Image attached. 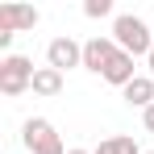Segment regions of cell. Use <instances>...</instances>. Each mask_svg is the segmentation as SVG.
<instances>
[{
  "label": "cell",
  "instance_id": "8992f818",
  "mask_svg": "<svg viewBox=\"0 0 154 154\" xmlns=\"http://www.w3.org/2000/svg\"><path fill=\"white\" fill-rule=\"evenodd\" d=\"M133 63H137L133 54H125V50H117V58L108 63V71H104L100 79H104V83H112V88H129V83L137 79V67H133Z\"/></svg>",
  "mask_w": 154,
  "mask_h": 154
},
{
  "label": "cell",
  "instance_id": "2e32d148",
  "mask_svg": "<svg viewBox=\"0 0 154 154\" xmlns=\"http://www.w3.org/2000/svg\"><path fill=\"white\" fill-rule=\"evenodd\" d=\"M67 154H88V150H79V146H75V150H67Z\"/></svg>",
  "mask_w": 154,
  "mask_h": 154
},
{
  "label": "cell",
  "instance_id": "52a82bcc",
  "mask_svg": "<svg viewBox=\"0 0 154 154\" xmlns=\"http://www.w3.org/2000/svg\"><path fill=\"white\" fill-rule=\"evenodd\" d=\"M42 21V13L38 8H17V4H8V8H0V29H33Z\"/></svg>",
  "mask_w": 154,
  "mask_h": 154
},
{
  "label": "cell",
  "instance_id": "7a4b0ae2",
  "mask_svg": "<svg viewBox=\"0 0 154 154\" xmlns=\"http://www.w3.org/2000/svg\"><path fill=\"white\" fill-rule=\"evenodd\" d=\"M33 63H29L25 54H4L0 58V92L4 96H21V92H29L33 88Z\"/></svg>",
  "mask_w": 154,
  "mask_h": 154
},
{
  "label": "cell",
  "instance_id": "277c9868",
  "mask_svg": "<svg viewBox=\"0 0 154 154\" xmlns=\"http://www.w3.org/2000/svg\"><path fill=\"white\" fill-rule=\"evenodd\" d=\"M117 42H112V33H96V38H88L83 42V67L88 71H96V75H104L108 71V63L117 58Z\"/></svg>",
  "mask_w": 154,
  "mask_h": 154
},
{
  "label": "cell",
  "instance_id": "7c38bea8",
  "mask_svg": "<svg viewBox=\"0 0 154 154\" xmlns=\"http://www.w3.org/2000/svg\"><path fill=\"white\" fill-rule=\"evenodd\" d=\"M13 38H17L13 29H0V50H8V46H13Z\"/></svg>",
  "mask_w": 154,
  "mask_h": 154
},
{
  "label": "cell",
  "instance_id": "6da1fadb",
  "mask_svg": "<svg viewBox=\"0 0 154 154\" xmlns=\"http://www.w3.org/2000/svg\"><path fill=\"white\" fill-rule=\"evenodd\" d=\"M112 42L125 54H133V58H146L154 50V29L142 17H133V13H117L112 17Z\"/></svg>",
  "mask_w": 154,
  "mask_h": 154
},
{
  "label": "cell",
  "instance_id": "e0dca14e",
  "mask_svg": "<svg viewBox=\"0 0 154 154\" xmlns=\"http://www.w3.org/2000/svg\"><path fill=\"white\" fill-rule=\"evenodd\" d=\"M150 29H154V21H150Z\"/></svg>",
  "mask_w": 154,
  "mask_h": 154
},
{
  "label": "cell",
  "instance_id": "30bf717a",
  "mask_svg": "<svg viewBox=\"0 0 154 154\" xmlns=\"http://www.w3.org/2000/svg\"><path fill=\"white\" fill-rule=\"evenodd\" d=\"M83 17H92V21L112 17V0H88V4H83Z\"/></svg>",
  "mask_w": 154,
  "mask_h": 154
},
{
  "label": "cell",
  "instance_id": "8fae6325",
  "mask_svg": "<svg viewBox=\"0 0 154 154\" xmlns=\"http://www.w3.org/2000/svg\"><path fill=\"white\" fill-rule=\"evenodd\" d=\"M108 142H112V154H142V146H137L133 137H125V133H121V137H108Z\"/></svg>",
  "mask_w": 154,
  "mask_h": 154
},
{
  "label": "cell",
  "instance_id": "5b68a950",
  "mask_svg": "<svg viewBox=\"0 0 154 154\" xmlns=\"http://www.w3.org/2000/svg\"><path fill=\"white\" fill-rule=\"evenodd\" d=\"M46 67H54V71H71V67H83V42H75V38H54L50 46H46Z\"/></svg>",
  "mask_w": 154,
  "mask_h": 154
},
{
  "label": "cell",
  "instance_id": "4fadbf2b",
  "mask_svg": "<svg viewBox=\"0 0 154 154\" xmlns=\"http://www.w3.org/2000/svg\"><path fill=\"white\" fill-rule=\"evenodd\" d=\"M142 125H146V129H150V133H154V104H150V108H146V112H142Z\"/></svg>",
  "mask_w": 154,
  "mask_h": 154
},
{
  "label": "cell",
  "instance_id": "9c48e42d",
  "mask_svg": "<svg viewBox=\"0 0 154 154\" xmlns=\"http://www.w3.org/2000/svg\"><path fill=\"white\" fill-rule=\"evenodd\" d=\"M33 92H38V96H58V92H63V71L38 67V71H33Z\"/></svg>",
  "mask_w": 154,
  "mask_h": 154
},
{
  "label": "cell",
  "instance_id": "ba28073f",
  "mask_svg": "<svg viewBox=\"0 0 154 154\" xmlns=\"http://www.w3.org/2000/svg\"><path fill=\"white\" fill-rule=\"evenodd\" d=\"M121 92H125V100L133 104V108H142V112H146V108L154 104V75H137L129 88H121Z\"/></svg>",
  "mask_w": 154,
  "mask_h": 154
},
{
  "label": "cell",
  "instance_id": "5bb4252c",
  "mask_svg": "<svg viewBox=\"0 0 154 154\" xmlns=\"http://www.w3.org/2000/svg\"><path fill=\"white\" fill-rule=\"evenodd\" d=\"M92 154H112V142L104 137V142H100V146H96V150H92Z\"/></svg>",
  "mask_w": 154,
  "mask_h": 154
},
{
  "label": "cell",
  "instance_id": "3957f363",
  "mask_svg": "<svg viewBox=\"0 0 154 154\" xmlns=\"http://www.w3.org/2000/svg\"><path fill=\"white\" fill-rule=\"evenodd\" d=\"M21 142H25L29 154H67L63 137L54 133V125L46 117H29L25 125H21Z\"/></svg>",
  "mask_w": 154,
  "mask_h": 154
},
{
  "label": "cell",
  "instance_id": "9a60e30c",
  "mask_svg": "<svg viewBox=\"0 0 154 154\" xmlns=\"http://www.w3.org/2000/svg\"><path fill=\"white\" fill-rule=\"evenodd\" d=\"M146 67H150V75H154V50H150V54H146Z\"/></svg>",
  "mask_w": 154,
  "mask_h": 154
},
{
  "label": "cell",
  "instance_id": "ac0fdd59",
  "mask_svg": "<svg viewBox=\"0 0 154 154\" xmlns=\"http://www.w3.org/2000/svg\"><path fill=\"white\" fill-rule=\"evenodd\" d=\"M150 154H154V150H150Z\"/></svg>",
  "mask_w": 154,
  "mask_h": 154
}]
</instances>
